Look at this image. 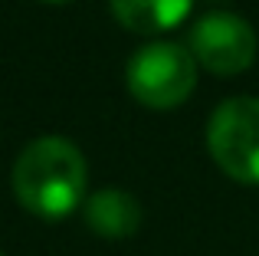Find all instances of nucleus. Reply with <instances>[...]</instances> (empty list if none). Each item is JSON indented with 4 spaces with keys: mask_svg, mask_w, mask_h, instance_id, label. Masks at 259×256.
<instances>
[{
    "mask_svg": "<svg viewBox=\"0 0 259 256\" xmlns=\"http://www.w3.org/2000/svg\"><path fill=\"white\" fill-rule=\"evenodd\" d=\"M85 174V158L72 141L36 138L13 164V194L30 214L59 220L82 204Z\"/></svg>",
    "mask_w": 259,
    "mask_h": 256,
    "instance_id": "obj_1",
    "label": "nucleus"
},
{
    "mask_svg": "<svg viewBox=\"0 0 259 256\" xmlns=\"http://www.w3.org/2000/svg\"><path fill=\"white\" fill-rule=\"evenodd\" d=\"M128 92L148 109H177L197 86V59L187 46L148 43L128 59Z\"/></svg>",
    "mask_w": 259,
    "mask_h": 256,
    "instance_id": "obj_2",
    "label": "nucleus"
},
{
    "mask_svg": "<svg viewBox=\"0 0 259 256\" xmlns=\"http://www.w3.org/2000/svg\"><path fill=\"white\" fill-rule=\"evenodd\" d=\"M207 148L223 174L240 184H259V99L236 96L213 109Z\"/></svg>",
    "mask_w": 259,
    "mask_h": 256,
    "instance_id": "obj_3",
    "label": "nucleus"
},
{
    "mask_svg": "<svg viewBox=\"0 0 259 256\" xmlns=\"http://www.w3.org/2000/svg\"><path fill=\"white\" fill-rule=\"evenodd\" d=\"M187 50L203 69L217 72V76H236V72L249 69L256 59V33L236 13L213 10L203 13L190 26Z\"/></svg>",
    "mask_w": 259,
    "mask_h": 256,
    "instance_id": "obj_4",
    "label": "nucleus"
},
{
    "mask_svg": "<svg viewBox=\"0 0 259 256\" xmlns=\"http://www.w3.org/2000/svg\"><path fill=\"white\" fill-rule=\"evenodd\" d=\"M85 224L92 233L105 240H125L135 237L141 227V207L132 194L115 191V187H105V191H95L92 197L85 200Z\"/></svg>",
    "mask_w": 259,
    "mask_h": 256,
    "instance_id": "obj_5",
    "label": "nucleus"
},
{
    "mask_svg": "<svg viewBox=\"0 0 259 256\" xmlns=\"http://www.w3.org/2000/svg\"><path fill=\"white\" fill-rule=\"evenodd\" d=\"M194 0H112V13L125 30L151 36L174 30L190 13Z\"/></svg>",
    "mask_w": 259,
    "mask_h": 256,
    "instance_id": "obj_6",
    "label": "nucleus"
},
{
    "mask_svg": "<svg viewBox=\"0 0 259 256\" xmlns=\"http://www.w3.org/2000/svg\"><path fill=\"white\" fill-rule=\"evenodd\" d=\"M43 4H69V0H43Z\"/></svg>",
    "mask_w": 259,
    "mask_h": 256,
    "instance_id": "obj_7",
    "label": "nucleus"
},
{
    "mask_svg": "<svg viewBox=\"0 0 259 256\" xmlns=\"http://www.w3.org/2000/svg\"><path fill=\"white\" fill-rule=\"evenodd\" d=\"M0 256H4V253H0Z\"/></svg>",
    "mask_w": 259,
    "mask_h": 256,
    "instance_id": "obj_8",
    "label": "nucleus"
}]
</instances>
